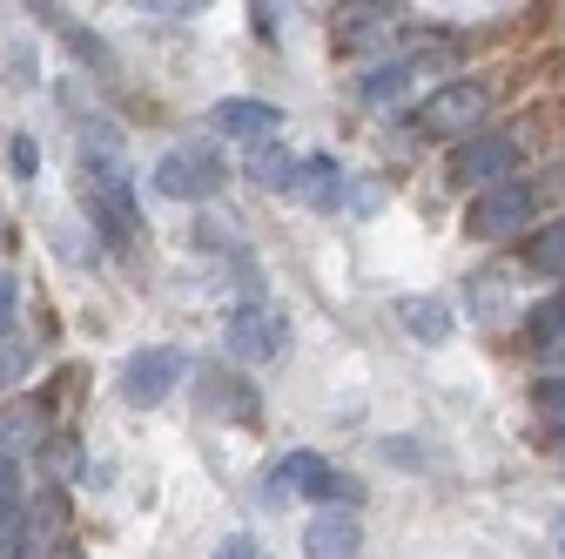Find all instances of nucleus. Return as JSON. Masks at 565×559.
Listing matches in <instances>:
<instances>
[{
    "instance_id": "obj_1",
    "label": "nucleus",
    "mask_w": 565,
    "mask_h": 559,
    "mask_svg": "<svg viewBox=\"0 0 565 559\" xmlns=\"http://www.w3.org/2000/svg\"><path fill=\"white\" fill-rule=\"evenodd\" d=\"M330 499V506H343V499H358V485H350L323 452H290V458H282L269 478H263V499L269 506H282V499Z\"/></svg>"
},
{
    "instance_id": "obj_2",
    "label": "nucleus",
    "mask_w": 565,
    "mask_h": 559,
    "mask_svg": "<svg viewBox=\"0 0 565 559\" xmlns=\"http://www.w3.org/2000/svg\"><path fill=\"white\" fill-rule=\"evenodd\" d=\"M532 209H539V189H532V182H499V189H484V196L465 209V236L499 243V236H512V230L532 223Z\"/></svg>"
},
{
    "instance_id": "obj_3",
    "label": "nucleus",
    "mask_w": 565,
    "mask_h": 559,
    "mask_svg": "<svg viewBox=\"0 0 565 559\" xmlns=\"http://www.w3.org/2000/svg\"><path fill=\"white\" fill-rule=\"evenodd\" d=\"M182 371H189L182 351H169V344H149V351H135V358L121 365V398H128V404H162V398L182 384Z\"/></svg>"
},
{
    "instance_id": "obj_4",
    "label": "nucleus",
    "mask_w": 565,
    "mask_h": 559,
    "mask_svg": "<svg viewBox=\"0 0 565 559\" xmlns=\"http://www.w3.org/2000/svg\"><path fill=\"white\" fill-rule=\"evenodd\" d=\"M451 176L471 189H499L505 176H519V143L512 135H465L451 156Z\"/></svg>"
},
{
    "instance_id": "obj_5",
    "label": "nucleus",
    "mask_w": 565,
    "mask_h": 559,
    "mask_svg": "<svg viewBox=\"0 0 565 559\" xmlns=\"http://www.w3.org/2000/svg\"><path fill=\"white\" fill-rule=\"evenodd\" d=\"M156 182L175 202H202V196L223 189V162H216V149H169L162 169H156Z\"/></svg>"
},
{
    "instance_id": "obj_6",
    "label": "nucleus",
    "mask_w": 565,
    "mask_h": 559,
    "mask_svg": "<svg viewBox=\"0 0 565 559\" xmlns=\"http://www.w3.org/2000/svg\"><path fill=\"white\" fill-rule=\"evenodd\" d=\"M484 108H491V95H484L478 82H445L438 95H424V102H417V122L431 128V135H458V128L484 122Z\"/></svg>"
},
{
    "instance_id": "obj_7",
    "label": "nucleus",
    "mask_w": 565,
    "mask_h": 559,
    "mask_svg": "<svg viewBox=\"0 0 565 559\" xmlns=\"http://www.w3.org/2000/svg\"><path fill=\"white\" fill-rule=\"evenodd\" d=\"M276 351H282V317H276L269 304H243V310L230 317V358L263 365V358H276Z\"/></svg>"
},
{
    "instance_id": "obj_8",
    "label": "nucleus",
    "mask_w": 565,
    "mask_h": 559,
    "mask_svg": "<svg viewBox=\"0 0 565 559\" xmlns=\"http://www.w3.org/2000/svg\"><path fill=\"white\" fill-rule=\"evenodd\" d=\"M209 122H216L223 135H236V143H269V135H276V122H282V108L276 102H249V95H230V102H216V108H209Z\"/></svg>"
},
{
    "instance_id": "obj_9",
    "label": "nucleus",
    "mask_w": 565,
    "mask_h": 559,
    "mask_svg": "<svg viewBox=\"0 0 565 559\" xmlns=\"http://www.w3.org/2000/svg\"><path fill=\"white\" fill-rule=\"evenodd\" d=\"M364 546V526H358V513H317L310 526H303V552L310 559H350V552H358Z\"/></svg>"
},
{
    "instance_id": "obj_10",
    "label": "nucleus",
    "mask_w": 565,
    "mask_h": 559,
    "mask_svg": "<svg viewBox=\"0 0 565 559\" xmlns=\"http://www.w3.org/2000/svg\"><path fill=\"white\" fill-rule=\"evenodd\" d=\"M28 552V506H21V472L14 458H0V559Z\"/></svg>"
},
{
    "instance_id": "obj_11",
    "label": "nucleus",
    "mask_w": 565,
    "mask_h": 559,
    "mask_svg": "<svg viewBox=\"0 0 565 559\" xmlns=\"http://www.w3.org/2000/svg\"><path fill=\"white\" fill-rule=\"evenodd\" d=\"M519 330H525V351L532 358H565V291H552L545 304H532Z\"/></svg>"
},
{
    "instance_id": "obj_12",
    "label": "nucleus",
    "mask_w": 565,
    "mask_h": 559,
    "mask_svg": "<svg viewBox=\"0 0 565 559\" xmlns=\"http://www.w3.org/2000/svg\"><path fill=\"white\" fill-rule=\"evenodd\" d=\"M397 317L417 330V344H445V337H451V310H445L438 297H404Z\"/></svg>"
},
{
    "instance_id": "obj_13",
    "label": "nucleus",
    "mask_w": 565,
    "mask_h": 559,
    "mask_svg": "<svg viewBox=\"0 0 565 559\" xmlns=\"http://www.w3.org/2000/svg\"><path fill=\"white\" fill-rule=\"evenodd\" d=\"M297 189H303V202L310 209H337V162L330 156H310V162H297Z\"/></svg>"
},
{
    "instance_id": "obj_14",
    "label": "nucleus",
    "mask_w": 565,
    "mask_h": 559,
    "mask_svg": "<svg viewBox=\"0 0 565 559\" xmlns=\"http://www.w3.org/2000/svg\"><path fill=\"white\" fill-rule=\"evenodd\" d=\"M249 182H256V189H290V182H297V162L263 143V149H249Z\"/></svg>"
},
{
    "instance_id": "obj_15",
    "label": "nucleus",
    "mask_w": 565,
    "mask_h": 559,
    "mask_svg": "<svg viewBox=\"0 0 565 559\" xmlns=\"http://www.w3.org/2000/svg\"><path fill=\"white\" fill-rule=\"evenodd\" d=\"M525 263H532V270H545V276H565V223L539 230V236L525 243Z\"/></svg>"
},
{
    "instance_id": "obj_16",
    "label": "nucleus",
    "mask_w": 565,
    "mask_h": 559,
    "mask_svg": "<svg viewBox=\"0 0 565 559\" xmlns=\"http://www.w3.org/2000/svg\"><path fill=\"white\" fill-rule=\"evenodd\" d=\"M404 88H411V67H377V75L358 82L364 102H391V95H404Z\"/></svg>"
},
{
    "instance_id": "obj_17",
    "label": "nucleus",
    "mask_w": 565,
    "mask_h": 559,
    "mask_svg": "<svg viewBox=\"0 0 565 559\" xmlns=\"http://www.w3.org/2000/svg\"><path fill=\"white\" fill-rule=\"evenodd\" d=\"M539 411H545V425H552V439L565 445V384H539Z\"/></svg>"
},
{
    "instance_id": "obj_18",
    "label": "nucleus",
    "mask_w": 565,
    "mask_h": 559,
    "mask_svg": "<svg viewBox=\"0 0 565 559\" xmlns=\"http://www.w3.org/2000/svg\"><path fill=\"white\" fill-rule=\"evenodd\" d=\"M8 162H14L21 176H34V169H41V149L28 143V135H14V149H8Z\"/></svg>"
},
{
    "instance_id": "obj_19",
    "label": "nucleus",
    "mask_w": 565,
    "mask_h": 559,
    "mask_svg": "<svg viewBox=\"0 0 565 559\" xmlns=\"http://www.w3.org/2000/svg\"><path fill=\"white\" fill-rule=\"evenodd\" d=\"M8 324H14V276L0 270V337H8Z\"/></svg>"
},
{
    "instance_id": "obj_20",
    "label": "nucleus",
    "mask_w": 565,
    "mask_h": 559,
    "mask_svg": "<svg viewBox=\"0 0 565 559\" xmlns=\"http://www.w3.org/2000/svg\"><path fill=\"white\" fill-rule=\"evenodd\" d=\"M216 559H263V552H256V539H249V532H236V539H223V552H216Z\"/></svg>"
},
{
    "instance_id": "obj_21",
    "label": "nucleus",
    "mask_w": 565,
    "mask_h": 559,
    "mask_svg": "<svg viewBox=\"0 0 565 559\" xmlns=\"http://www.w3.org/2000/svg\"><path fill=\"white\" fill-rule=\"evenodd\" d=\"M350 202H358V209H377V202H384V189H377V182H358V189H350Z\"/></svg>"
},
{
    "instance_id": "obj_22",
    "label": "nucleus",
    "mask_w": 565,
    "mask_h": 559,
    "mask_svg": "<svg viewBox=\"0 0 565 559\" xmlns=\"http://www.w3.org/2000/svg\"><path fill=\"white\" fill-rule=\"evenodd\" d=\"M558 546H565V519H558Z\"/></svg>"
},
{
    "instance_id": "obj_23",
    "label": "nucleus",
    "mask_w": 565,
    "mask_h": 559,
    "mask_svg": "<svg viewBox=\"0 0 565 559\" xmlns=\"http://www.w3.org/2000/svg\"><path fill=\"white\" fill-rule=\"evenodd\" d=\"M61 559H82V552H61Z\"/></svg>"
}]
</instances>
